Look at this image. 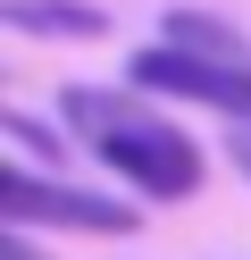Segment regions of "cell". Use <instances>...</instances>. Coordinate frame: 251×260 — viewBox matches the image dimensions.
Wrapping results in <instances>:
<instances>
[{
  "mask_svg": "<svg viewBox=\"0 0 251 260\" xmlns=\"http://www.w3.org/2000/svg\"><path fill=\"white\" fill-rule=\"evenodd\" d=\"M59 126L92 143V159L109 176H126L142 202H193L201 193V143L184 126H167L142 92H109V84H67L59 92Z\"/></svg>",
  "mask_w": 251,
  "mask_h": 260,
  "instance_id": "obj_1",
  "label": "cell"
},
{
  "mask_svg": "<svg viewBox=\"0 0 251 260\" xmlns=\"http://www.w3.org/2000/svg\"><path fill=\"white\" fill-rule=\"evenodd\" d=\"M159 25H167V34H159L167 51H193V59H218V68H251V42L234 34L226 17H209V9H167Z\"/></svg>",
  "mask_w": 251,
  "mask_h": 260,
  "instance_id": "obj_5",
  "label": "cell"
},
{
  "mask_svg": "<svg viewBox=\"0 0 251 260\" xmlns=\"http://www.w3.org/2000/svg\"><path fill=\"white\" fill-rule=\"evenodd\" d=\"M0 226H67V235H126L134 202H117V193H84V185H50V176H33L25 159H9L0 168Z\"/></svg>",
  "mask_w": 251,
  "mask_h": 260,
  "instance_id": "obj_2",
  "label": "cell"
},
{
  "mask_svg": "<svg viewBox=\"0 0 251 260\" xmlns=\"http://www.w3.org/2000/svg\"><path fill=\"white\" fill-rule=\"evenodd\" d=\"M0 25L42 34V42H100L109 34V17H100L92 0H0Z\"/></svg>",
  "mask_w": 251,
  "mask_h": 260,
  "instance_id": "obj_4",
  "label": "cell"
},
{
  "mask_svg": "<svg viewBox=\"0 0 251 260\" xmlns=\"http://www.w3.org/2000/svg\"><path fill=\"white\" fill-rule=\"evenodd\" d=\"M0 135H9L17 151H33V159H59V135H50V126H33V118H17V109L0 118Z\"/></svg>",
  "mask_w": 251,
  "mask_h": 260,
  "instance_id": "obj_6",
  "label": "cell"
},
{
  "mask_svg": "<svg viewBox=\"0 0 251 260\" xmlns=\"http://www.w3.org/2000/svg\"><path fill=\"white\" fill-rule=\"evenodd\" d=\"M134 92L142 101H201V109H218L226 126H243L251 118V68H218V59H193V51H167V42H151L142 59H134Z\"/></svg>",
  "mask_w": 251,
  "mask_h": 260,
  "instance_id": "obj_3",
  "label": "cell"
},
{
  "mask_svg": "<svg viewBox=\"0 0 251 260\" xmlns=\"http://www.w3.org/2000/svg\"><path fill=\"white\" fill-rule=\"evenodd\" d=\"M226 159L243 168V185H251V118H243V126H226Z\"/></svg>",
  "mask_w": 251,
  "mask_h": 260,
  "instance_id": "obj_8",
  "label": "cell"
},
{
  "mask_svg": "<svg viewBox=\"0 0 251 260\" xmlns=\"http://www.w3.org/2000/svg\"><path fill=\"white\" fill-rule=\"evenodd\" d=\"M0 260H50V252L25 235V226H0Z\"/></svg>",
  "mask_w": 251,
  "mask_h": 260,
  "instance_id": "obj_7",
  "label": "cell"
}]
</instances>
